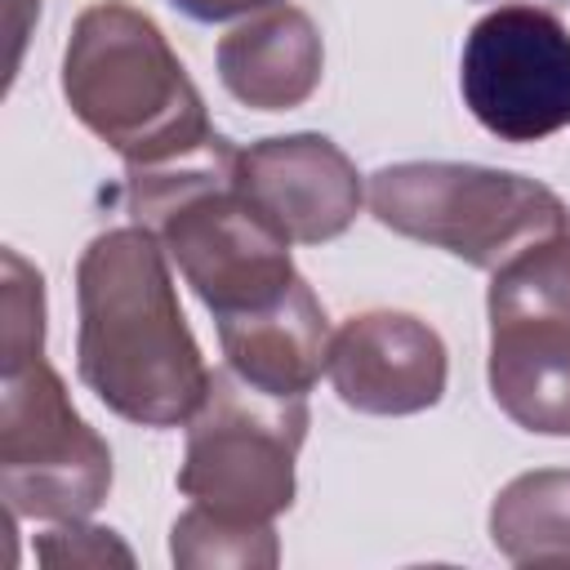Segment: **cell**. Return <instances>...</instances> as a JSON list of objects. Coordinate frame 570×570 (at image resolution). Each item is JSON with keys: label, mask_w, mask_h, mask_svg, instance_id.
Here are the masks:
<instances>
[{"label": "cell", "mask_w": 570, "mask_h": 570, "mask_svg": "<svg viewBox=\"0 0 570 570\" xmlns=\"http://www.w3.org/2000/svg\"><path fill=\"white\" fill-rule=\"evenodd\" d=\"M490 396L525 432L570 436V316H490Z\"/></svg>", "instance_id": "obj_11"}, {"label": "cell", "mask_w": 570, "mask_h": 570, "mask_svg": "<svg viewBox=\"0 0 570 570\" xmlns=\"http://www.w3.org/2000/svg\"><path fill=\"white\" fill-rule=\"evenodd\" d=\"M218 343L227 370H236L245 383L276 396H307L330 365L334 330L321 298L298 276L281 298L223 316Z\"/></svg>", "instance_id": "obj_10"}, {"label": "cell", "mask_w": 570, "mask_h": 570, "mask_svg": "<svg viewBox=\"0 0 570 570\" xmlns=\"http://www.w3.org/2000/svg\"><path fill=\"white\" fill-rule=\"evenodd\" d=\"M62 98L125 165H165L218 134L165 31L125 0L89 4L71 22Z\"/></svg>", "instance_id": "obj_3"}, {"label": "cell", "mask_w": 570, "mask_h": 570, "mask_svg": "<svg viewBox=\"0 0 570 570\" xmlns=\"http://www.w3.org/2000/svg\"><path fill=\"white\" fill-rule=\"evenodd\" d=\"M125 200L214 321L263 307L298 281L294 240L258 209L240 178V151L223 134L165 165H125Z\"/></svg>", "instance_id": "obj_2"}, {"label": "cell", "mask_w": 570, "mask_h": 570, "mask_svg": "<svg viewBox=\"0 0 570 570\" xmlns=\"http://www.w3.org/2000/svg\"><path fill=\"white\" fill-rule=\"evenodd\" d=\"M343 405L361 414H419L445 396V343L410 312H361L334 330L325 365Z\"/></svg>", "instance_id": "obj_8"}, {"label": "cell", "mask_w": 570, "mask_h": 570, "mask_svg": "<svg viewBox=\"0 0 570 570\" xmlns=\"http://www.w3.org/2000/svg\"><path fill=\"white\" fill-rule=\"evenodd\" d=\"M214 62L223 89L236 102L254 111H289L316 94L325 71V45L303 9L276 4L232 27L218 40Z\"/></svg>", "instance_id": "obj_12"}, {"label": "cell", "mask_w": 570, "mask_h": 570, "mask_svg": "<svg viewBox=\"0 0 570 570\" xmlns=\"http://www.w3.org/2000/svg\"><path fill=\"white\" fill-rule=\"evenodd\" d=\"M370 214L396 236L436 245L494 272L521 249L566 232V200L512 169L463 160H401L370 174Z\"/></svg>", "instance_id": "obj_4"}, {"label": "cell", "mask_w": 570, "mask_h": 570, "mask_svg": "<svg viewBox=\"0 0 570 570\" xmlns=\"http://www.w3.org/2000/svg\"><path fill=\"white\" fill-rule=\"evenodd\" d=\"M240 178L294 245H325L343 236L365 200L352 156L325 134H281L245 147Z\"/></svg>", "instance_id": "obj_9"}, {"label": "cell", "mask_w": 570, "mask_h": 570, "mask_svg": "<svg viewBox=\"0 0 570 570\" xmlns=\"http://www.w3.org/2000/svg\"><path fill=\"white\" fill-rule=\"evenodd\" d=\"M459 89L499 142H539L570 125V31L534 4L485 13L459 62Z\"/></svg>", "instance_id": "obj_7"}, {"label": "cell", "mask_w": 570, "mask_h": 570, "mask_svg": "<svg viewBox=\"0 0 570 570\" xmlns=\"http://www.w3.org/2000/svg\"><path fill=\"white\" fill-rule=\"evenodd\" d=\"M566 227H570V223H566Z\"/></svg>", "instance_id": "obj_19"}, {"label": "cell", "mask_w": 570, "mask_h": 570, "mask_svg": "<svg viewBox=\"0 0 570 570\" xmlns=\"http://www.w3.org/2000/svg\"><path fill=\"white\" fill-rule=\"evenodd\" d=\"M0 263H4L0 370H13L31 356H45V281L18 249H4Z\"/></svg>", "instance_id": "obj_15"}, {"label": "cell", "mask_w": 570, "mask_h": 570, "mask_svg": "<svg viewBox=\"0 0 570 570\" xmlns=\"http://www.w3.org/2000/svg\"><path fill=\"white\" fill-rule=\"evenodd\" d=\"M36 557L45 566H134L116 530L85 521H53V530L36 534Z\"/></svg>", "instance_id": "obj_16"}, {"label": "cell", "mask_w": 570, "mask_h": 570, "mask_svg": "<svg viewBox=\"0 0 570 570\" xmlns=\"http://www.w3.org/2000/svg\"><path fill=\"white\" fill-rule=\"evenodd\" d=\"M490 543L512 566H570V468L512 476L490 503Z\"/></svg>", "instance_id": "obj_13"}, {"label": "cell", "mask_w": 570, "mask_h": 570, "mask_svg": "<svg viewBox=\"0 0 570 570\" xmlns=\"http://www.w3.org/2000/svg\"><path fill=\"white\" fill-rule=\"evenodd\" d=\"M169 557L183 570H272L281 543L272 521H236L191 503L169 530Z\"/></svg>", "instance_id": "obj_14"}, {"label": "cell", "mask_w": 570, "mask_h": 570, "mask_svg": "<svg viewBox=\"0 0 570 570\" xmlns=\"http://www.w3.org/2000/svg\"><path fill=\"white\" fill-rule=\"evenodd\" d=\"M552 4H566V0H552Z\"/></svg>", "instance_id": "obj_18"}, {"label": "cell", "mask_w": 570, "mask_h": 570, "mask_svg": "<svg viewBox=\"0 0 570 570\" xmlns=\"http://www.w3.org/2000/svg\"><path fill=\"white\" fill-rule=\"evenodd\" d=\"M76 374L120 419L178 428L209 392V365L178 307L165 245L142 227L98 232L76 263Z\"/></svg>", "instance_id": "obj_1"}, {"label": "cell", "mask_w": 570, "mask_h": 570, "mask_svg": "<svg viewBox=\"0 0 570 570\" xmlns=\"http://www.w3.org/2000/svg\"><path fill=\"white\" fill-rule=\"evenodd\" d=\"M111 490V450L45 356L0 370V494L13 517L85 521Z\"/></svg>", "instance_id": "obj_6"}, {"label": "cell", "mask_w": 570, "mask_h": 570, "mask_svg": "<svg viewBox=\"0 0 570 570\" xmlns=\"http://www.w3.org/2000/svg\"><path fill=\"white\" fill-rule=\"evenodd\" d=\"M307 436V396H276L236 370H214L187 419L178 490L236 521H276L294 503V459Z\"/></svg>", "instance_id": "obj_5"}, {"label": "cell", "mask_w": 570, "mask_h": 570, "mask_svg": "<svg viewBox=\"0 0 570 570\" xmlns=\"http://www.w3.org/2000/svg\"><path fill=\"white\" fill-rule=\"evenodd\" d=\"M178 13H187L191 22H232V18H249L263 9H276L281 0H169Z\"/></svg>", "instance_id": "obj_17"}]
</instances>
